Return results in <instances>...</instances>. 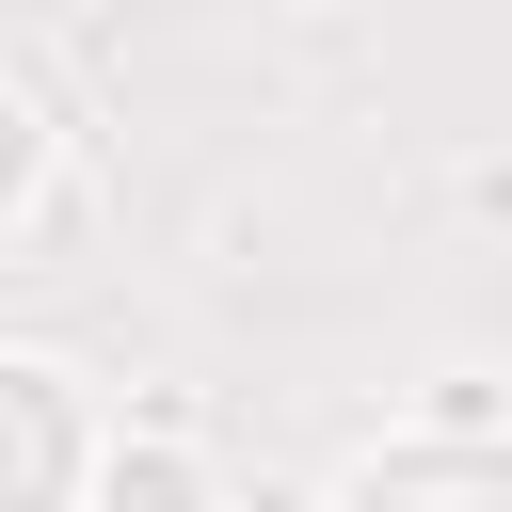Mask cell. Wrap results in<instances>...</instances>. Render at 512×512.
<instances>
[{"label":"cell","instance_id":"7a4b0ae2","mask_svg":"<svg viewBox=\"0 0 512 512\" xmlns=\"http://www.w3.org/2000/svg\"><path fill=\"white\" fill-rule=\"evenodd\" d=\"M336 512H496V480H480L464 448H416V464H368Z\"/></svg>","mask_w":512,"mask_h":512},{"label":"cell","instance_id":"3957f363","mask_svg":"<svg viewBox=\"0 0 512 512\" xmlns=\"http://www.w3.org/2000/svg\"><path fill=\"white\" fill-rule=\"evenodd\" d=\"M16 176H32V112L0 96V192H16Z\"/></svg>","mask_w":512,"mask_h":512},{"label":"cell","instance_id":"6da1fadb","mask_svg":"<svg viewBox=\"0 0 512 512\" xmlns=\"http://www.w3.org/2000/svg\"><path fill=\"white\" fill-rule=\"evenodd\" d=\"M64 464H80L64 384H48V368H0V512H48V496H64Z\"/></svg>","mask_w":512,"mask_h":512}]
</instances>
